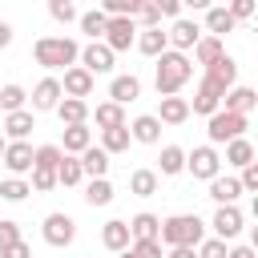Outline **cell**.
I'll use <instances>...</instances> for the list:
<instances>
[{"label":"cell","instance_id":"74e56055","mask_svg":"<svg viewBox=\"0 0 258 258\" xmlns=\"http://www.w3.org/2000/svg\"><path fill=\"white\" fill-rule=\"evenodd\" d=\"M28 194H32V185H28L24 177H4V181H0V198H4V202H24Z\"/></svg>","mask_w":258,"mask_h":258},{"label":"cell","instance_id":"4316f807","mask_svg":"<svg viewBox=\"0 0 258 258\" xmlns=\"http://www.w3.org/2000/svg\"><path fill=\"white\" fill-rule=\"evenodd\" d=\"M210 198L218 202V206H234L238 198H242V185H238V177H210Z\"/></svg>","mask_w":258,"mask_h":258},{"label":"cell","instance_id":"277c9868","mask_svg":"<svg viewBox=\"0 0 258 258\" xmlns=\"http://www.w3.org/2000/svg\"><path fill=\"white\" fill-rule=\"evenodd\" d=\"M206 133H210V145H226L234 137H246V117L230 113V109H218V113L206 117Z\"/></svg>","mask_w":258,"mask_h":258},{"label":"cell","instance_id":"816d5d0a","mask_svg":"<svg viewBox=\"0 0 258 258\" xmlns=\"http://www.w3.org/2000/svg\"><path fill=\"white\" fill-rule=\"evenodd\" d=\"M149 4H153L161 16H173V20H177V12H181V0H149Z\"/></svg>","mask_w":258,"mask_h":258},{"label":"cell","instance_id":"6f0895ef","mask_svg":"<svg viewBox=\"0 0 258 258\" xmlns=\"http://www.w3.org/2000/svg\"><path fill=\"white\" fill-rule=\"evenodd\" d=\"M4 145H8V137H4V133H0V157H4Z\"/></svg>","mask_w":258,"mask_h":258},{"label":"cell","instance_id":"7dc6e473","mask_svg":"<svg viewBox=\"0 0 258 258\" xmlns=\"http://www.w3.org/2000/svg\"><path fill=\"white\" fill-rule=\"evenodd\" d=\"M238 185H242V194H258V161L242 165V177H238Z\"/></svg>","mask_w":258,"mask_h":258},{"label":"cell","instance_id":"7402d4cb","mask_svg":"<svg viewBox=\"0 0 258 258\" xmlns=\"http://www.w3.org/2000/svg\"><path fill=\"white\" fill-rule=\"evenodd\" d=\"M93 145V129H89V121L85 125H64V141H60V153H85Z\"/></svg>","mask_w":258,"mask_h":258},{"label":"cell","instance_id":"cb8c5ba5","mask_svg":"<svg viewBox=\"0 0 258 258\" xmlns=\"http://www.w3.org/2000/svg\"><path fill=\"white\" fill-rule=\"evenodd\" d=\"M133 48H137V52H145V56H161V52L169 48V40H165V32H161V28H137Z\"/></svg>","mask_w":258,"mask_h":258},{"label":"cell","instance_id":"d590c367","mask_svg":"<svg viewBox=\"0 0 258 258\" xmlns=\"http://www.w3.org/2000/svg\"><path fill=\"white\" fill-rule=\"evenodd\" d=\"M129 194L153 198V194H157V173H153V169H133V173H129Z\"/></svg>","mask_w":258,"mask_h":258},{"label":"cell","instance_id":"3957f363","mask_svg":"<svg viewBox=\"0 0 258 258\" xmlns=\"http://www.w3.org/2000/svg\"><path fill=\"white\" fill-rule=\"evenodd\" d=\"M202 238H206V222L198 214H173L157 230V242H165V246H198Z\"/></svg>","mask_w":258,"mask_h":258},{"label":"cell","instance_id":"484cf974","mask_svg":"<svg viewBox=\"0 0 258 258\" xmlns=\"http://www.w3.org/2000/svg\"><path fill=\"white\" fill-rule=\"evenodd\" d=\"M77 161H81L85 177H105V173H109V153H105L101 145H89L85 153H77Z\"/></svg>","mask_w":258,"mask_h":258},{"label":"cell","instance_id":"d6a6232c","mask_svg":"<svg viewBox=\"0 0 258 258\" xmlns=\"http://www.w3.org/2000/svg\"><path fill=\"white\" fill-rule=\"evenodd\" d=\"M85 202H89L93 210H97V206H109V202H113V181H109V177H89Z\"/></svg>","mask_w":258,"mask_h":258},{"label":"cell","instance_id":"4dcf8cb0","mask_svg":"<svg viewBox=\"0 0 258 258\" xmlns=\"http://www.w3.org/2000/svg\"><path fill=\"white\" fill-rule=\"evenodd\" d=\"M161 177H177L185 169V149L181 145H161Z\"/></svg>","mask_w":258,"mask_h":258},{"label":"cell","instance_id":"7bdbcfd3","mask_svg":"<svg viewBox=\"0 0 258 258\" xmlns=\"http://www.w3.org/2000/svg\"><path fill=\"white\" fill-rule=\"evenodd\" d=\"M117 258H161V242H129Z\"/></svg>","mask_w":258,"mask_h":258},{"label":"cell","instance_id":"f546056e","mask_svg":"<svg viewBox=\"0 0 258 258\" xmlns=\"http://www.w3.org/2000/svg\"><path fill=\"white\" fill-rule=\"evenodd\" d=\"M129 125H117V129H101V149L113 157V153H125L129 149Z\"/></svg>","mask_w":258,"mask_h":258},{"label":"cell","instance_id":"bcb514c9","mask_svg":"<svg viewBox=\"0 0 258 258\" xmlns=\"http://www.w3.org/2000/svg\"><path fill=\"white\" fill-rule=\"evenodd\" d=\"M133 20H137L141 28H161V20H165V16H161V12H157V8H153V4L145 0V4L137 8V16H133Z\"/></svg>","mask_w":258,"mask_h":258},{"label":"cell","instance_id":"5bb4252c","mask_svg":"<svg viewBox=\"0 0 258 258\" xmlns=\"http://www.w3.org/2000/svg\"><path fill=\"white\" fill-rule=\"evenodd\" d=\"M0 161L8 165V173H12V177H20V173H28V169H32V145H28V141H8Z\"/></svg>","mask_w":258,"mask_h":258},{"label":"cell","instance_id":"f1b7e54d","mask_svg":"<svg viewBox=\"0 0 258 258\" xmlns=\"http://www.w3.org/2000/svg\"><path fill=\"white\" fill-rule=\"evenodd\" d=\"M234 28H238V20H234L226 8H206V32H210V36H218V40H222V36H226V32H234Z\"/></svg>","mask_w":258,"mask_h":258},{"label":"cell","instance_id":"f5cc1de1","mask_svg":"<svg viewBox=\"0 0 258 258\" xmlns=\"http://www.w3.org/2000/svg\"><path fill=\"white\" fill-rule=\"evenodd\" d=\"M165 258H198V254H194V246H169Z\"/></svg>","mask_w":258,"mask_h":258},{"label":"cell","instance_id":"ffe728a7","mask_svg":"<svg viewBox=\"0 0 258 258\" xmlns=\"http://www.w3.org/2000/svg\"><path fill=\"white\" fill-rule=\"evenodd\" d=\"M137 97H141V81H137L133 73H125V77H113V81H109V101L129 105V101H137Z\"/></svg>","mask_w":258,"mask_h":258},{"label":"cell","instance_id":"9a60e30c","mask_svg":"<svg viewBox=\"0 0 258 258\" xmlns=\"http://www.w3.org/2000/svg\"><path fill=\"white\" fill-rule=\"evenodd\" d=\"M206 77H210V81H214V85L226 93V89H234V85H238V60L222 52L214 64H206Z\"/></svg>","mask_w":258,"mask_h":258},{"label":"cell","instance_id":"8fae6325","mask_svg":"<svg viewBox=\"0 0 258 258\" xmlns=\"http://www.w3.org/2000/svg\"><path fill=\"white\" fill-rule=\"evenodd\" d=\"M93 81H97V77H93L89 69H81V64H69V69H64V81H60V93H64V97H77V101H85V97L93 93Z\"/></svg>","mask_w":258,"mask_h":258},{"label":"cell","instance_id":"836d02e7","mask_svg":"<svg viewBox=\"0 0 258 258\" xmlns=\"http://www.w3.org/2000/svg\"><path fill=\"white\" fill-rule=\"evenodd\" d=\"M77 24H81V32H85L89 40H101V36H105V24H109V16H105L101 8H93V12H81V16H77Z\"/></svg>","mask_w":258,"mask_h":258},{"label":"cell","instance_id":"1f68e13d","mask_svg":"<svg viewBox=\"0 0 258 258\" xmlns=\"http://www.w3.org/2000/svg\"><path fill=\"white\" fill-rule=\"evenodd\" d=\"M81 181H85L81 161H77L73 153H64V157H60V165H56V185H64V189H69V185H81Z\"/></svg>","mask_w":258,"mask_h":258},{"label":"cell","instance_id":"d6986e66","mask_svg":"<svg viewBox=\"0 0 258 258\" xmlns=\"http://www.w3.org/2000/svg\"><path fill=\"white\" fill-rule=\"evenodd\" d=\"M32 129H36L32 109H16V113H8V117H4V129H0V133H4L8 141H24Z\"/></svg>","mask_w":258,"mask_h":258},{"label":"cell","instance_id":"681fc988","mask_svg":"<svg viewBox=\"0 0 258 258\" xmlns=\"http://www.w3.org/2000/svg\"><path fill=\"white\" fill-rule=\"evenodd\" d=\"M12 242H20V226H16L12 218H0V250L12 246Z\"/></svg>","mask_w":258,"mask_h":258},{"label":"cell","instance_id":"b9f144b4","mask_svg":"<svg viewBox=\"0 0 258 258\" xmlns=\"http://www.w3.org/2000/svg\"><path fill=\"white\" fill-rule=\"evenodd\" d=\"M141 4L145 0H101V12L105 16H137Z\"/></svg>","mask_w":258,"mask_h":258},{"label":"cell","instance_id":"7c38bea8","mask_svg":"<svg viewBox=\"0 0 258 258\" xmlns=\"http://www.w3.org/2000/svg\"><path fill=\"white\" fill-rule=\"evenodd\" d=\"M218 109H222V89H218L210 77H202V81H198V89H194V105H189V113L210 117V113H218Z\"/></svg>","mask_w":258,"mask_h":258},{"label":"cell","instance_id":"8992f818","mask_svg":"<svg viewBox=\"0 0 258 258\" xmlns=\"http://www.w3.org/2000/svg\"><path fill=\"white\" fill-rule=\"evenodd\" d=\"M40 234H44V242L52 246V250H64V246H73V238H77V222L69 218V214H48L44 218V226H40Z\"/></svg>","mask_w":258,"mask_h":258},{"label":"cell","instance_id":"e575fe53","mask_svg":"<svg viewBox=\"0 0 258 258\" xmlns=\"http://www.w3.org/2000/svg\"><path fill=\"white\" fill-rule=\"evenodd\" d=\"M254 161V145L246 141V137H234V141H226V165H250Z\"/></svg>","mask_w":258,"mask_h":258},{"label":"cell","instance_id":"9f6ffc18","mask_svg":"<svg viewBox=\"0 0 258 258\" xmlns=\"http://www.w3.org/2000/svg\"><path fill=\"white\" fill-rule=\"evenodd\" d=\"M185 8H194V12H206V8H214V0H181Z\"/></svg>","mask_w":258,"mask_h":258},{"label":"cell","instance_id":"5b68a950","mask_svg":"<svg viewBox=\"0 0 258 258\" xmlns=\"http://www.w3.org/2000/svg\"><path fill=\"white\" fill-rule=\"evenodd\" d=\"M133 40H137V20L133 16H109L101 44H109L113 52H125V48H133Z\"/></svg>","mask_w":258,"mask_h":258},{"label":"cell","instance_id":"ba28073f","mask_svg":"<svg viewBox=\"0 0 258 258\" xmlns=\"http://www.w3.org/2000/svg\"><path fill=\"white\" fill-rule=\"evenodd\" d=\"M113 56H117V52H113L109 44L89 40V44L81 48V56H77V60H81V69H89L93 77H101V73H113Z\"/></svg>","mask_w":258,"mask_h":258},{"label":"cell","instance_id":"f35d334b","mask_svg":"<svg viewBox=\"0 0 258 258\" xmlns=\"http://www.w3.org/2000/svg\"><path fill=\"white\" fill-rule=\"evenodd\" d=\"M24 101H28V93H24L20 85H4V89H0V109H4V113L24 109Z\"/></svg>","mask_w":258,"mask_h":258},{"label":"cell","instance_id":"603a6c76","mask_svg":"<svg viewBox=\"0 0 258 258\" xmlns=\"http://www.w3.org/2000/svg\"><path fill=\"white\" fill-rule=\"evenodd\" d=\"M157 230H161L157 214H133L129 218V238L133 242H157Z\"/></svg>","mask_w":258,"mask_h":258},{"label":"cell","instance_id":"7a4b0ae2","mask_svg":"<svg viewBox=\"0 0 258 258\" xmlns=\"http://www.w3.org/2000/svg\"><path fill=\"white\" fill-rule=\"evenodd\" d=\"M32 56H36L40 69H69V64H77L81 44L69 40V36H40V40L32 44Z\"/></svg>","mask_w":258,"mask_h":258},{"label":"cell","instance_id":"db71d44e","mask_svg":"<svg viewBox=\"0 0 258 258\" xmlns=\"http://www.w3.org/2000/svg\"><path fill=\"white\" fill-rule=\"evenodd\" d=\"M226 258H254V246H230Z\"/></svg>","mask_w":258,"mask_h":258},{"label":"cell","instance_id":"f907efd6","mask_svg":"<svg viewBox=\"0 0 258 258\" xmlns=\"http://www.w3.org/2000/svg\"><path fill=\"white\" fill-rule=\"evenodd\" d=\"M0 258H32V246L20 238V242H12V246H4L0 250Z\"/></svg>","mask_w":258,"mask_h":258},{"label":"cell","instance_id":"60d3db41","mask_svg":"<svg viewBox=\"0 0 258 258\" xmlns=\"http://www.w3.org/2000/svg\"><path fill=\"white\" fill-rule=\"evenodd\" d=\"M48 16H52L56 24H73L81 12H77V4H73V0H48Z\"/></svg>","mask_w":258,"mask_h":258},{"label":"cell","instance_id":"6da1fadb","mask_svg":"<svg viewBox=\"0 0 258 258\" xmlns=\"http://www.w3.org/2000/svg\"><path fill=\"white\" fill-rule=\"evenodd\" d=\"M153 60H157V77H153L157 97H177V93L185 89V81L194 77V60H189L185 52H173V48H165V52L153 56Z\"/></svg>","mask_w":258,"mask_h":258},{"label":"cell","instance_id":"8d00e7d4","mask_svg":"<svg viewBox=\"0 0 258 258\" xmlns=\"http://www.w3.org/2000/svg\"><path fill=\"white\" fill-rule=\"evenodd\" d=\"M222 52H226V48H222L218 36H198V44H194V60H198V64H214Z\"/></svg>","mask_w":258,"mask_h":258},{"label":"cell","instance_id":"44dd1931","mask_svg":"<svg viewBox=\"0 0 258 258\" xmlns=\"http://www.w3.org/2000/svg\"><path fill=\"white\" fill-rule=\"evenodd\" d=\"M129 137L141 141V145H157V141H161V121H157L153 113H141V117L129 125Z\"/></svg>","mask_w":258,"mask_h":258},{"label":"cell","instance_id":"30bf717a","mask_svg":"<svg viewBox=\"0 0 258 258\" xmlns=\"http://www.w3.org/2000/svg\"><path fill=\"white\" fill-rule=\"evenodd\" d=\"M198 36H202L198 20H185V16H177V20L169 24V32H165V40H169V48H173V52L194 48V44H198Z\"/></svg>","mask_w":258,"mask_h":258},{"label":"cell","instance_id":"ac0fdd59","mask_svg":"<svg viewBox=\"0 0 258 258\" xmlns=\"http://www.w3.org/2000/svg\"><path fill=\"white\" fill-rule=\"evenodd\" d=\"M153 117L161 125H181V121H189V101L185 97H161V105H157Z\"/></svg>","mask_w":258,"mask_h":258},{"label":"cell","instance_id":"2e32d148","mask_svg":"<svg viewBox=\"0 0 258 258\" xmlns=\"http://www.w3.org/2000/svg\"><path fill=\"white\" fill-rule=\"evenodd\" d=\"M258 105V93L250 89V85H234V89H226L222 93V109H230V113H242V117H250V109Z\"/></svg>","mask_w":258,"mask_h":258},{"label":"cell","instance_id":"4fadbf2b","mask_svg":"<svg viewBox=\"0 0 258 258\" xmlns=\"http://www.w3.org/2000/svg\"><path fill=\"white\" fill-rule=\"evenodd\" d=\"M60 81L56 77H44V81H36V89H32V113H48V109H56L60 105Z\"/></svg>","mask_w":258,"mask_h":258},{"label":"cell","instance_id":"f6af8a7d","mask_svg":"<svg viewBox=\"0 0 258 258\" xmlns=\"http://www.w3.org/2000/svg\"><path fill=\"white\" fill-rule=\"evenodd\" d=\"M226 250H230V246H226L222 238H202V242L194 246L198 258H226Z\"/></svg>","mask_w":258,"mask_h":258},{"label":"cell","instance_id":"83f0119b","mask_svg":"<svg viewBox=\"0 0 258 258\" xmlns=\"http://www.w3.org/2000/svg\"><path fill=\"white\" fill-rule=\"evenodd\" d=\"M56 117H60V125H85V121H89V101L60 97V105H56Z\"/></svg>","mask_w":258,"mask_h":258},{"label":"cell","instance_id":"d4e9b609","mask_svg":"<svg viewBox=\"0 0 258 258\" xmlns=\"http://www.w3.org/2000/svg\"><path fill=\"white\" fill-rule=\"evenodd\" d=\"M89 117L97 121V129H117V125H125V105H117V101H101L97 109H89Z\"/></svg>","mask_w":258,"mask_h":258},{"label":"cell","instance_id":"11a10c76","mask_svg":"<svg viewBox=\"0 0 258 258\" xmlns=\"http://www.w3.org/2000/svg\"><path fill=\"white\" fill-rule=\"evenodd\" d=\"M8 44H12V24L0 20V48H8Z\"/></svg>","mask_w":258,"mask_h":258},{"label":"cell","instance_id":"c3c4849f","mask_svg":"<svg viewBox=\"0 0 258 258\" xmlns=\"http://www.w3.org/2000/svg\"><path fill=\"white\" fill-rule=\"evenodd\" d=\"M254 8H258L254 0H230V4H226V12H230L234 20H250V16H254Z\"/></svg>","mask_w":258,"mask_h":258},{"label":"cell","instance_id":"ee69618b","mask_svg":"<svg viewBox=\"0 0 258 258\" xmlns=\"http://www.w3.org/2000/svg\"><path fill=\"white\" fill-rule=\"evenodd\" d=\"M36 194H48L56 185V169H44V165H32V181H28Z\"/></svg>","mask_w":258,"mask_h":258},{"label":"cell","instance_id":"52a82bcc","mask_svg":"<svg viewBox=\"0 0 258 258\" xmlns=\"http://www.w3.org/2000/svg\"><path fill=\"white\" fill-rule=\"evenodd\" d=\"M185 169H189L194 177L210 181V177H218V173H222V157H218V149H214V145H198V149H189V153H185Z\"/></svg>","mask_w":258,"mask_h":258},{"label":"cell","instance_id":"9c48e42d","mask_svg":"<svg viewBox=\"0 0 258 258\" xmlns=\"http://www.w3.org/2000/svg\"><path fill=\"white\" fill-rule=\"evenodd\" d=\"M214 238H222V242H230V238H238L242 234V226H246V218H242V210L238 206H218L214 210Z\"/></svg>","mask_w":258,"mask_h":258},{"label":"cell","instance_id":"ab89813d","mask_svg":"<svg viewBox=\"0 0 258 258\" xmlns=\"http://www.w3.org/2000/svg\"><path fill=\"white\" fill-rule=\"evenodd\" d=\"M60 157H64L60 145H36V149H32V165H44V169H56Z\"/></svg>","mask_w":258,"mask_h":258},{"label":"cell","instance_id":"e0dca14e","mask_svg":"<svg viewBox=\"0 0 258 258\" xmlns=\"http://www.w3.org/2000/svg\"><path fill=\"white\" fill-rule=\"evenodd\" d=\"M129 242H133V238H129V222H125V218H109V222L101 226V246H105V250L121 254Z\"/></svg>","mask_w":258,"mask_h":258}]
</instances>
